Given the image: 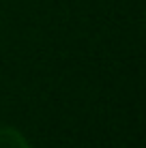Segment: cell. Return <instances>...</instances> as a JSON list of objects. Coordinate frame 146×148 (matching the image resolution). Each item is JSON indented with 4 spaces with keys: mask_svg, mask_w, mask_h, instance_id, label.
<instances>
[{
    "mask_svg": "<svg viewBox=\"0 0 146 148\" xmlns=\"http://www.w3.org/2000/svg\"><path fill=\"white\" fill-rule=\"evenodd\" d=\"M0 148H30V144L17 129L0 127Z\"/></svg>",
    "mask_w": 146,
    "mask_h": 148,
    "instance_id": "6da1fadb",
    "label": "cell"
}]
</instances>
